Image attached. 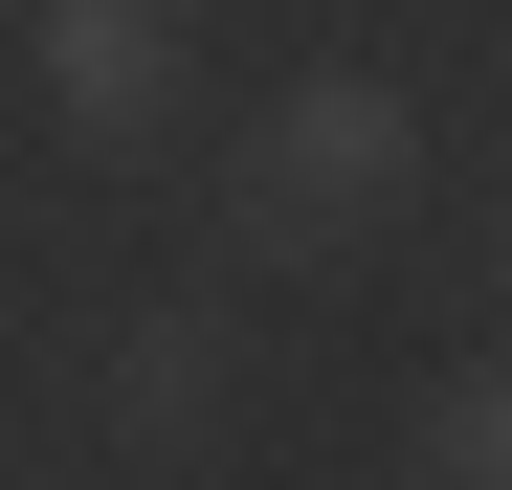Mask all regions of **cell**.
<instances>
[{
    "mask_svg": "<svg viewBox=\"0 0 512 490\" xmlns=\"http://www.w3.org/2000/svg\"><path fill=\"white\" fill-rule=\"evenodd\" d=\"M23 90L90 156H156L179 90H201V23H179V0H23Z\"/></svg>",
    "mask_w": 512,
    "mask_h": 490,
    "instance_id": "2",
    "label": "cell"
},
{
    "mask_svg": "<svg viewBox=\"0 0 512 490\" xmlns=\"http://www.w3.org/2000/svg\"><path fill=\"white\" fill-rule=\"evenodd\" d=\"M0 23H23V0H0Z\"/></svg>",
    "mask_w": 512,
    "mask_h": 490,
    "instance_id": "6",
    "label": "cell"
},
{
    "mask_svg": "<svg viewBox=\"0 0 512 490\" xmlns=\"http://www.w3.org/2000/svg\"><path fill=\"white\" fill-rule=\"evenodd\" d=\"M401 201H423V112L379 67H290V90L245 112V156H223V245L245 268H357Z\"/></svg>",
    "mask_w": 512,
    "mask_h": 490,
    "instance_id": "1",
    "label": "cell"
},
{
    "mask_svg": "<svg viewBox=\"0 0 512 490\" xmlns=\"http://www.w3.org/2000/svg\"><path fill=\"white\" fill-rule=\"evenodd\" d=\"M0 468H23V446H0Z\"/></svg>",
    "mask_w": 512,
    "mask_h": 490,
    "instance_id": "7",
    "label": "cell"
},
{
    "mask_svg": "<svg viewBox=\"0 0 512 490\" xmlns=\"http://www.w3.org/2000/svg\"><path fill=\"white\" fill-rule=\"evenodd\" d=\"M401 468H423V490H512V335L423 379V424H401Z\"/></svg>",
    "mask_w": 512,
    "mask_h": 490,
    "instance_id": "4",
    "label": "cell"
},
{
    "mask_svg": "<svg viewBox=\"0 0 512 490\" xmlns=\"http://www.w3.org/2000/svg\"><path fill=\"white\" fill-rule=\"evenodd\" d=\"M90 424H112V468H223V424H245V335H223V312H112Z\"/></svg>",
    "mask_w": 512,
    "mask_h": 490,
    "instance_id": "3",
    "label": "cell"
},
{
    "mask_svg": "<svg viewBox=\"0 0 512 490\" xmlns=\"http://www.w3.org/2000/svg\"><path fill=\"white\" fill-rule=\"evenodd\" d=\"M490 268H512V156H490Z\"/></svg>",
    "mask_w": 512,
    "mask_h": 490,
    "instance_id": "5",
    "label": "cell"
}]
</instances>
